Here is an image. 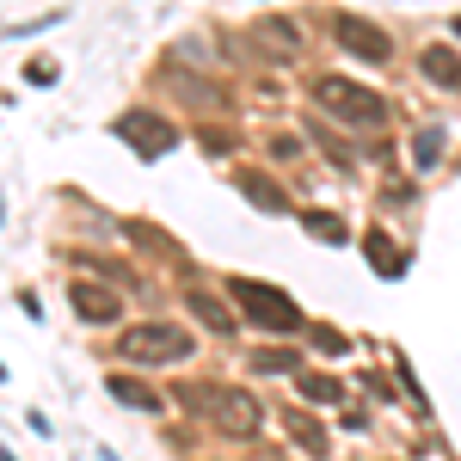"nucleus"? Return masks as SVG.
Here are the masks:
<instances>
[{
  "label": "nucleus",
  "mask_w": 461,
  "mask_h": 461,
  "mask_svg": "<svg viewBox=\"0 0 461 461\" xmlns=\"http://www.w3.org/2000/svg\"><path fill=\"white\" fill-rule=\"evenodd\" d=\"M332 32H339L345 50L369 56V62H388V32H382V25H369V19H357V13H339V19H332Z\"/></svg>",
  "instance_id": "5"
},
{
  "label": "nucleus",
  "mask_w": 461,
  "mask_h": 461,
  "mask_svg": "<svg viewBox=\"0 0 461 461\" xmlns=\"http://www.w3.org/2000/svg\"><path fill=\"white\" fill-rule=\"evenodd\" d=\"M74 302H80V314H86V320H117V302H111L105 289H86V284H80V289H74Z\"/></svg>",
  "instance_id": "9"
},
{
  "label": "nucleus",
  "mask_w": 461,
  "mask_h": 461,
  "mask_svg": "<svg viewBox=\"0 0 461 461\" xmlns=\"http://www.w3.org/2000/svg\"><path fill=\"white\" fill-rule=\"evenodd\" d=\"M314 99L332 111V117H345V123H375V117H382V99H375V93H363L357 80H339V74H326V80H320Z\"/></svg>",
  "instance_id": "3"
},
{
  "label": "nucleus",
  "mask_w": 461,
  "mask_h": 461,
  "mask_svg": "<svg viewBox=\"0 0 461 461\" xmlns=\"http://www.w3.org/2000/svg\"><path fill=\"white\" fill-rule=\"evenodd\" d=\"M284 425H289V437H295L302 449H314V456H326V430H320L314 419H302V412H284Z\"/></svg>",
  "instance_id": "8"
},
{
  "label": "nucleus",
  "mask_w": 461,
  "mask_h": 461,
  "mask_svg": "<svg viewBox=\"0 0 461 461\" xmlns=\"http://www.w3.org/2000/svg\"><path fill=\"white\" fill-rule=\"evenodd\" d=\"M191 308H197L203 320H215V326H228V308H215L210 295H191Z\"/></svg>",
  "instance_id": "13"
},
{
  "label": "nucleus",
  "mask_w": 461,
  "mask_h": 461,
  "mask_svg": "<svg viewBox=\"0 0 461 461\" xmlns=\"http://www.w3.org/2000/svg\"><path fill=\"white\" fill-rule=\"evenodd\" d=\"M117 136L136 148L142 160H160V154H173V142H178V130L160 117V111H148V105L123 111V117H117Z\"/></svg>",
  "instance_id": "2"
},
{
  "label": "nucleus",
  "mask_w": 461,
  "mask_h": 461,
  "mask_svg": "<svg viewBox=\"0 0 461 461\" xmlns=\"http://www.w3.org/2000/svg\"><path fill=\"white\" fill-rule=\"evenodd\" d=\"M456 32H461V19H456Z\"/></svg>",
  "instance_id": "17"
},
{
  "label": "nucleus",
  "mask_w": 461,
  "mask_h": 461,
  "mask_svg": "<svg viewBox=\"0 0 461 461\" xmlns=\"http://www.w3.org/2000/svg\"><path fill=\"white\" fill-rule=\"evenodd\" d=\"M419 62H425V74L437 80V86H449V93H461V56H449V50H425Z\"/></svg>",
  "instance_id": "7"
},
{
  "label": "nucleus",
  "mask_w": 461,
  "mask_h": 461,
  "mask_svg": "<svg viewBox=\"0 0 461 461\" xmlns=\"http://www.w3.org/2000/svg\"><path fill=\"white\" fill-rule=\"evenodd\" d=\"M302 393H308V400H339V382H326V375H302Z\"/></svg>",
  "instance_id": "12"
},
{
  "label": "nucleus",
  "mask_w": 461,
  "mask_h": 461,
  "mask_svg": "<svg viewBox=\"0 0 461 461\" xmlns=\"http://www.w3.org/2000/svg\"><path fill=\"white\" fill-rule=\"evenodd\" d=\"M437 148H443V136H437V130H425V142H419V154H412V160H419V167H430V160H437Z\"/></svg>",
  "instance_id": "14"
},
{
  "label": "nucleus",
  "mask_w": 461,
  "mask_h": 461,
  "mask_svg": "<svg viewBox=\"0 0 461 461\" xmlns=\"http://www.w3.org/2000/svg\"><path fill=\"white\" fill-rule=\"evenodd\" d=\"M215 419L234 430V437H247V430H258V400L240 393V388H221L215 393Z\"/></svg>",
  "instance_id": "6"
},
{
  "label": "nucleus",
  "mask_w": 461,
  "mask_h": 461,
  "mask_svg": "<svg viewBox=\"0 0 461 461\" xmlns=\"http://www.w3.org/2000/svg\"><path fill=\"white\" fill-rule=\"evenodd\" d=\"M308 228H314V234H326V240H339V234H345V228H339L332 215H308Z\"/></svg>",
  "instance_id": "15"
},
{
  "label": "nucleus",
  "mask_w": 461,
  "mask_h": 461,
  "mask_svg": "<svg viewBox=\"0 0 461 461\" xmlns=\"http://www.w3.org/2000/svg\"><path fill=\"white\" fill-rule=\"evenodd\" d=\"M111 393H117V400H130V406H160V400H154V393H148L142 382H123V375L111 382Z\"/></svg>",
  "instance_id": "11"
},
{
  "label": "nucleus",
  "mask_w": 461,
  "mask_h": 461,
  "mask_svg": "<svg viewBox=\"0 0 461 461\" xmlns=\"http://www.w3.org/2000/svg\"><path fill=\"white\" fill-rule=\"evenodd\" d=\"M234 295H240V302H247V314L252 320H265V326H277V332H295V326H302V314H295V308H289V295L284 289H265V284H247V277H234Z\"/></svg>",
  "instance_id": "4"
},
{
  "label": "nucleus",
  "mask_w": 461,
  "mask_h": 461,
  "mask_svg": "<svg viewBox=\"0 0 461 461\" xmlns=\"http://www.w3.org/2000/svg\"><path fill=\"white\" fill-rule=\"evenodd\" d=\"M258 369H295V357H289V351H265V357H258Z\"/></svg>",
  "instance_id": "16"
},
{
  "label": "nucleus",
  "mask_w": 461,
  "mask_h": 461,
  "mask_svg": "<svg viewBox=\"0 0 461 461\" xmlns=\"http://www.w3.org/2000/svg\"><path fill=\"white\" fill-rule=\"evenodd\" d=\"M123 363H178V357H191V332L185 326H167V320H154V326H130L123 332Z\"/></svg>",
  "instance_id": "1"
},
{
  "label": "nucleus",
  "mask_w": 461,
  "mask_h": 461,
  "mask_svg": "<svg viewBox=\"0 0 461 461\" xmlns=\"http://www.w3.org/2000/svg\"><path fill=\"white\" fill-rule=\"evenodd\" d=\"M258 32H265V37H277V43H284L289 56H302V32H295V25H289V19H265V25H258Z\"/></svg>",
  "instance_id": "10"
}]
</instances>
